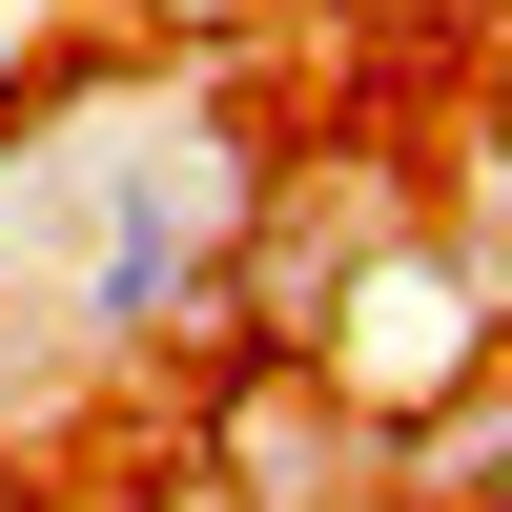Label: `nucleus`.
<instances>
[{"mask_svg": "<svg viewBox=\"0 0 512 512\" xmlns=\"http://www.w3.org/2000/svg\"><path fill=\"white\" fill-rule=\"evenodd\" d=\"M226 205H246V164L205 144V123H123L103 144V246H82V349L185 328L205 267H226Z\"/></svg>", "mask_w": 512, "mask_h": 512, "instance_id": "f257e3e1", "label": "nucleus"}, {"mask_svg": "<svg viewBox=\"0 0 512 512\" xmlns=\"http://www.w3.org/2000/svg\"><path fill=\"white\" fill-rule=\"evenodd\" d=\"M451 512H512V492H451Z\"/></svg>", "mask_w": 512, "mask_h": 512, "instance_id": "f03ea898", "label": "nucleus"}]
</instances>
